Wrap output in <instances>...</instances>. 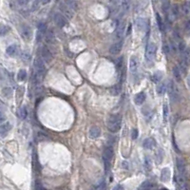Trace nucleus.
<instances>
[{
    "instance_id": "f3484780",
    "label": "nucleus",
    "mask_w": 190,
    "mask_h": 190,
    "mask_svg": "<svg viewBox=\"0 0 190 190\" xmlns=\"http://www.w3.org/2000/svg\"><path fill=\"white\" fill-rule=\"evenodd\" d=\"M146 99V94L143 93V92H139V93H137L134 97V102H135V104L138 105V106H140L142 104H143L145 103Z\"/></svg>"
},
{
    "instance_id": "7c9ffc66",
    "label": "nucleus",
    "mask_w": 190,
    "mask_h": 190,
    "mask_svg": "<svg viewBox=\"0 0 190 190\" xmlns=\"http://www.w3.org/2000/svg\"><path fill=\"white\" fill-rule=\"evenodd\" d=\"M106 182L103 180V181L97 183L92 190H106Z\"/></svg>"
},
{
    "instance_id": "6ab92c4d",
    "label": "nucleus",
    "mask_w": 190,
    "mask_h": 190,
    "mask_svg": "<svg viewBox=\"0 0 190 190\" xmlns=\"http://www.w3.org/2000/svg\"><path fill=\"white\" fill-rule=\"evenodd\" d=\"M136 25H137V28L139 30H145L146 28V19L143 18H138L137 21H136Z\"/></svg>"
},
{
    "instance_id": "ea45409f",
    "label": "nucleus",
    "mask_w": 190,
    "mask_h": 190,
    "mask_svg": "<svg viewBox=\"0 0 190 190\" xmlns=\"http://www.w3.org/2000/svg\"><path fill=\"white\" fill-rule=\"evenodd\" d=\"M138 135H139V132H138V130L136 129V128H134V129L131 131V139L136 140L138 138Z\"/></svg>"
},
{
    "instance_id": "a19ab883",
    "label": "nucleus",
    "mask_w": 190,
    "mask_h": 190,
    "mask_svg": "<svg viewBox=\"0 0 190 190\" xmlns=\"http://www.w3.org/2000/svg\"><path fill=\"white\" fill-rule=\"evenodd\" d=\"M35 190H44L42 184H41L39 182H36V183H35Z\"/></svg>"
},
{
    "instance_id": "9d476101",
    "label": "nucleus",
    "mask_w": 190,
    "mask_h": 190,
    "mask_svg": "<svg viewBox=\"0 0 190 190\" xmlns=\"http://www.w3.org/2000/svg\"><path fill=\"white\" fill-rule=\"evenodd\" d=\"M113 156H114L113 147L110 146H106L105 149H104V152H103V158H104V161L110 162L111 159L113 158Z\"/></svg>"
},
{
    "instance_id": "49530a36",
    "label": "nucleus",
    "mask_w": 190,
    "mask_h": 190,
    "mask_svg": "<svg viewBox=\"0 0 190 190\" xmlns=\"http://www.w3.org/2000/svg\"><path fill=\"white\" fill-rule=\"evenodd\" d=\"M186 83H187V86H188V88L190 89V74H188V76H187V78H186Z\"/></svg>"
},
{
    "instance_id": "09e8293b",
    "label": "nucleus",
    "mask_w": 190,
    "mask_h": 190,
    "mask_svg": "<svg viewBox=\"0 0 190 190\" xmlns=\"http://www.w3.org/2000/svg\"><path fill=\"white\" fill-rule=\"evenodd\" d=\"M51 1V0H42V4L43 5H46V4H48Z\"/></svg>"
},
{
    "instance_id": "79ce46f5",
    "label": "nucleus",
    "mask_w": 190,
    "mask_h": 190,
    "mask_svg": "<svg viewBox=\"0 0 190 190\" xmlns=\"http://www.w3.org/2000/svg\"><path fill=\"white\" fill-rule=\"evenodd\" d=\"M163 50H165V52H166V54H169V53H170V51H171L170 47H169V46H167V45H165V46H163Z\"/></svg>"
},
{
    "instance_id": "37998d69",
    "label": "nucleus",
    "mask_w": 190,
    "mask_h": 190,
    "mask_svg": "<svg viewBox=\"0 0 190 190\" xmlns=\"http://www.w3.org/2000/svg\"><path fill=\"white\" fill-rule=\"evenodd\" d=\"M112 190H124V186H123L122 184H117L116 186L113 187Z\"/></svg>"
},
{
    "instance_id": "58836bf2",
    "label": "nucleus",
    "mask_w": 190,
    "mask_h": 190,
    "mask_svg": "<svg viewBox=\"0 0 190 190\" xmlns=\"http://www.w3.org/2000/svg\"><path fill=\"white\" fill-rule=\"evenodd\" d=\"M8 30H9V28L7 27V26H5V25L0 26V34L1 35L6 34L8 33Z\"/></svg>"
},
{
    "instance_id": "c9c22d12",
    "label": "nucleus",
    "mask_w": 190,
    "mask_h": 190,
    "mask_svg": "<svg viewBox=\"0 0 190 190\" xmlns=\"http://www.w3.org/2000/svg\"><path fill=\"white\" fill-rule=\"evenodd\" d=\"M163 121H165V122L166 123V122H167V119H168V116H169V109H168L167 104H165V105H163Z\"/></svg>"
},
{
    "instance_id": "ddd939ff",
    "label": "nucleus",
    "mask_w": 190,
    "mask_h": 190,
    "mask_svg": "<svg viewBox=\"0 0 190 190\" xmlns=\"http://www.w3.org/2000/svg\"><path fill=\"white\" fill-rule=\"evenodd\" d=\"M41 53H42V57L45 60L46 63H50L53 59V55L50 52V50L47 47H43L42 50H41Z\"/></svg>"
},
{
    "instance_id": "5701e85b",
    "label": "nucleus",
    "mask_w": 190,
    "mask_h": 190,
    "mask_svg": "<svg viewBox=\"0 0 190 190\" xmlns=\"http://www.w3.org/2000/svg\"><path fill=\"white\" fill-rule=\"evenodd\" d=\"M46 41H47V43L49 44H52L55 41V36L52 30H50L47 32V34H46Z\"/></svg>"
},
{
    "instance_id": "a18cd8bd",
    "label": "nucleus",
    "mask_w": 190,
    "mask_h": 190,
    "mask_svg": "<svg viewBox=\"0 0 190 190\" xmlns=\"http://www.w3.org/2000/svg\"><path fill=\"white\" fill-rule=\"evenodd\" d=\"M122 166L124 167L125 169H128V165H127V163L125 161V162H123V163H122Z\"/></svg>"
},
{
    "instance_id": "2f4dec72",
    "label": "nucleus",
    "mask_w": 190,
    "mask_h": 190,
    "mask_svg": "<svg viewBox=\"0 0 190 190\" xmlns=\"http://www.w3.org/2000/svg\"><path fill=\"white\" fill-rule=\"evenodd\" d=\"M163 153H165V152H163V150L161 149V148L158 150L157 154H156V160H157V163H161L163 162V157H165V154H163Z\"/></svg>"
},
{
    "instance_id": "20e7f679",
    "label": "nucleus",
    "mask_w": 190,
    "mask_h": 190,
    "mask_svg": "<svg viewBox=\"0 0 190 190\" xmlns=\"http://www.w3.org/2000/svg\"><path fill=\"white\" fill-rule=\"evenodd\" d=\"M156 51H157V47L155 44L153 43L148 44L146 49V60L148 61V62H151L154 59V57H155Z\"/></svg>"
},
{
    "instance_id": "de8ad7c7",
    "label": "nucleus",
    "mask_w": 190,
    "mask_h": 190,
    "mask_svg": "<svg viewBox=\"0 0 190 190\" xmlns=\"http://www.w3.org/2000/svg\"><path fill=\"white\" fill-rule=\"evenodd\" d=\"M110 4H113V5H116L118 2H119V0H109Z\"/></svg>"
},
{
    "instance_id": "72a5a7b5",
    "label": "nucleus",
    "mask_w": 190,
    "mask_h": 190,
    "mask_svg": "<svg viewBox=\"0 0 190 190\" xmlns=\"http://www.w3.org/2000/svg\"><path fill=\"white\" fill-rule=\"evenodd\" d=\"M151 167H152L151 159L149 157H146V159H145V168H146V170L150 171L151 170Z\"/></svg>"
},
{
    "instance_id": "bb28decb",
    "label": "nucleus",
    "mask_w": 190,
    "mask_h": 190,
    "mask_svg": "<svg viewBox=\"0 0 190 190\" xmlns=\"http://www.w3.org/2000/svg\"><path fill=\"white\" fill-rule=\"evenodd\" d=\"M163 78V73H162V71H156L155 73H154L152 75V81L154 82V83H159Z\"/></svg>"
},
{
    "instance_id": "393cba45",
    "label": "nucleus",
    "mask_w": 190,
    "mask_h": 190,
    "mask_svg": "<svg viewBox=\"0 0 190 190\" xmlns=\"http://www.w3.org/2000/svg\"><path fill=\"white\" fill-rule=\"evenodd\" d=\"M173 76L177 82H180L182 80V71L180 70L179 67H174L173 68Z\"/></svg>"
},
{
    "instance_id": "3c124183",
    "label": "nucleus",
    "mask_w": 190,
    "mask_h": 190,
    "mask_svg": "<svg viewBox=\"0 0 190 190\" xmlns=\"http://www.w3.org/2000/svg\"><path fill=\"white\" fill-rule=\"evenodd\" d=\"M189 8H190V2H189Z\"/></svg>"
},
{
    "instance_id": "cd10ccee",
    "label": "nucleus",
    "mask_w": 190,
    "mask_h": 190,
    "mask_svg": "<svg viewBox=\"0 0 190 190\" xmlns=\"http://www.w3.org/2000/svg\"><path fill=\"white\" fill-rule=\"evenodd\" d=\"M10 128H11V126H10L9 123H6V124L2 125L1 126H0V134L1 135L7 134L8 131L10 130Z\"/></svg>"
},
{
    "instance_id": "0eeeda50",
    "label": "nucleus",
    "mask_w": 190,
    "mask_h": 190,
    "mask_svg": "<svg viewBox=\"0 0 190 190\" xmlns=\"http://www.w3.org/2000/svg\"><path fill=\"white\" fill-rule=\"evenodd\" d=\"M125 30H126V24L124 21H120L117 25V28L115 30V34H114V37L116 40H119L121 41L124 37V34H125Z\"/></svg>"
},
{
    "instance_id": "f257e3e1",
    "label": "nucleus",
    "mask_w": 190,
    "mask_h": 190,
    "mask_svg": "<svg viewBox=\"0 0 190 190\" xmlns=\"http://www.w3.org/2000/svg\"><path fill=\"white\" fill-rule=\"evenodd\" d=\"M109 130L112 133H116L120 130L122 126V117L120 114H112L109 116L106 123Z\"/></svg>"
},
{
    "instance_id": "8fccbe9b",
    "label": "nucleus",
    "mask_w": 190,
    "mask_h": 190,
    "mask_svg": "<svg viewBox=\"0 0 190 190\" xmlns=\"http://www.w3.org/2000/svg\"><path fill=\"white\" fill-rule=\"evenodd\" d=\"M162 190H167V189H166V188H163V189H162Z\"/></svg>"
},
{
    "instance_id": "c03bdc74",
    "label": "nucleus",
    "mask_w": 190,
    "mask_h": 190,
    "mask_svg": "<svg viewBox=\"0 0 190 190\" xmlns=\"http://www.w3.org/2000/svg\"><path fill=\"white\" fill-rule=\"evenodd\" d=\"M30 1V0H18V3L20 4V5H26V4H28V2Z\"/></svg>"
},
{
    "instance_id": "f03ea898",
    "label": "nucleus",
    "mask_w": 190,
    "mask_h": 190,
    "mask_svg": "<svg viewBox=\"0 0 190 190\" xmlns=\"http://www.w3.org/2000/svg\"><path fill=\"white\" fill-rule=\"evenodd\" d=\"M167 91H168V95H169V98L171 99L172 102L176 103L179 101V90L177 89V86L176 84L174 83L172 80H169L168 81V85H167Z\"/></svg>"
},
{
    "instance_id": "4be33fe9",
    "label": "nucleus",
    "mask_w": 190,
    "mask_h": 190,
    "mask_svg": "<svg viewBox=\"0 0 190 190\" xmlns=\"http://www.w3.org/2000/svg\"><path fill=\"white\" fill-rule=\"evenodd\" d=\"M156 19H157V23H158V26H159V29H160V30L162 33H165V30H166V25L165 23H163V19L161 17V15L157 13L156 14Z\"/></svg>"
},
{
    "instance_id": "39448f33",
    "label": "nucleus",
    "mask_w": 190,
    "mask_h": 190,
    "mask_svg": "<svg viewBox=\"0 0 190 190\" xmlns=\"http://www.w3.org/2000/svg\"><path fill=\"white\" fill-rule=\"evenodd\" d=\"M176 183L179 190H190V186L186 182V176H183L181 174L176 175Z\"/></svg>"
},
{
    "instance_id": "f8f14e48",
    "label": "nucleus",
    "mask_w": 190,
    "mask_h": 190,
    "mask_svg": "<svg viewBox=\"0 0 190 190\" xmlns=\"http://www.w3.org/2000/svg\"><path fill=\"white\" fill-rule=\"evenodd\" d=\"M59 9H60L61 13H62V14L64 15L65 17H68V18H70V19L73 17L74 12L72 11V10H70L68 6H66L64 3H61L60 4Z\"/></svg>"
},
{
    "instance_id": "4468645a",
    "label": "nucleus",
    "mask_w": 190,
    "mask_h": 190,
    "mask_svg": "<svg viewBox=\"0 0 190 190\" xmlns=\"http://www.w3.org/2000/svg\"><path fill=\"white\" fill-rule=\"evenodd\" d=\"M89 136L90 139H97L101 136V129L96 126H91L89 131Z\"/></svg>"
},
{
    "instance_id": "1a4fd4ad",
    "label": "nucleus",
    "mask_w": 190,
    "mask_h": 190,
    "mask_svg": "<svg viewBox=\"0 0 190 190\" xmlns=\"http://www.w3.org/2000/svg\"><path fill=\"white\" fill-rule=\"evenodd\" d=\"M123 46H124V41H116V42L111 45V47L109 48V52L113 55H117L121 52V50L123 49Z\"/></svg>"
},
{
    "instance_id": "a211bd4d",
    "label": "nucleus",
    "mask_w": 190,
    "mask_h": 190,
    "mask_svg": "<svg viewBox=\"0 0 190 190\" xmlns=\"http://www.w3.org/2000/svg\"><path fill=\"white\" fill-rule=\"evenodd\" d=\"M63 3L66 5V6H68L70 10H72L73 12L78 10V4H77L75 0H64Z\"/></svg>"
},
{
    "instance_id": "c756f323",
    "label": "nucleus",
    "mask_w": 190,
    "mask_h": 190,
    "mask_svg": "<svg viewBox=\"0 0 190 190\" xmlns=\"http://www.w3.org/2000/svg\"><path fill=\"white\" fill-rule=\"evenodd\" d=\"M16 51H17V48L15 45L10 46V47H8V49H7V53L10 56H14L15 54H16Z\"/></svg>"
},
{
    "instance_id": "2eb2a0df",
    "label": "nucleus",
    "mask_w": 190,
    "mask_h": 190,
    "mask_svg": "<svg viewBox=\"0 0 190 190\" xmlns=\"http://www.w3.org/2000/svg\"><path fill=\"white\" fill-rule=\"evenodd\" d=\"M171 176V172H170V169L168 167H165L162 169L161 171V181L163 183H166L169 181V179H170Z\"/></svg>"
},
{
    "instance_id": "9b49d317",
    "label": "nucleus",
    "mask_w": 190,
    "mask_h": 190,
    "mask_svg": "<svg viewBox=\"0 0 190 190\" xmlns=\"http://www.w3.org/2000/svg\"><path fill=\"white\" fill-rule=\"evenodd\" d=\"M176 166L178 169V172L179 174H181L183 176H186V163L181 158H177L176 159Z\"/></svg>"
},
{
    "instance_id": "7ed1b4c3",
    "label": "nucleus",
    "mask_w": 190,
    "mask_h": 190,
    "mask_svg": "<svg viewBox=\"0 0 190 190\" xmlns=\"http://www.w3.org/2000/svg\"><path fill=\"white\" fill-rule=\"evenodd\" d=\"M34 69H35V72H36L41 78H44L46 73H47V69H46V67L44 65V63L42 62V60L36 58L34 60Z\"/></svg>"
},
{
    "instance_id": "e433bc0d",
    "label": "nucleus",
    "mask_w": 190,
    "mask_h": 190,
    "mask_svg": "<svg viewBox=\"0 0 190 190\" xmlns=\"http://www.w3.org/2000/svg\"><path fill=\"white\" fill-rule=\"evenodd\" d=\"M27 114H28V112H27V109H26V106H22L21 109H20L19 110V116L21 119H25L26 117H27Z\"/></svg>"
},
{
    "instance_id": "aec40b11",
    "label": "nucleus",
    "mask_w": 190,
    "mask_h": 190,
    "mask_svg": "<svg viewBox=\"0 0 190 190\" xmlns=\"http://www.w3.org/2000/svg\"><path fill=\"white\" fill-rule=\"evenodd\" d=\"M167 90V86L165 82H163V83L159 84L157 86V93L159 95H163L166 93V91Z\"/></svg>"
},
{
    "instance_id": "412c9836",
    "label": "nucleus",
    "mask_w": 190,
    "mask_h": 190,
    "mask_svg": "<svg viewBox=\"0 0 190 190\" xmlns=\"http://www.w3.org/2000/svg\"><path fill=\"white\" fill-rule=\"evenodd\" d=\"M121 90H122V88L120 85H114L113 86H111L110 88V94L112 96H118L120 93H121Z\"/></svg>"
},
{
    "instance_id": "dca6fc26",
    "label": "nucleus",
    "mask_w": 190,
    "mask_h": 190,
    "mask_svg": "<svg viewBox=\"0 0 190 190\" xmlns=\"http://www.w3.org/2000/svg\"><path fill=\"white\" fill-rule=\"evenodd\" d=\"M156 146V141L153 139V138H147L145 141L143 142V148H146V149H151L154 146Z\"/></svg>"
},
{
    "instance_id": "b1692460",
    "label": "nucleus",
    "mask_w": 190,
    "mask_h": 190,
    "mask_svg": "<svg viewBox=\"0 0 190 190\" xmlns=\"http://www.w3.org/2000/svg\"><path fill=\"white\" fill-rule=\"evenodd\" d=\"M130 6H131L130 0H122V6L121 7H122V11L124 12V13L129 11Z\"/></svg>"
},
{
    "instance_id": "c85d7f7f",
    "label": "nucleus",
    "mask_w": 190,
    "mask_h": 190,
    "mask_svg": "<svg viewBox=\"0 0 190 190\" xmlns=\"http://www.w3.org/2000/svg\"><path fill=\"white\" fill-rule=\"evenodd\" d=\"M22 35L24 38L29 39V38H30V36H32V30H30V29L29 27H24L23 30H22Z\"/></svg>"
},
{
    "instance_id": "a878e982",
    "label": "nucleus",
    "mask_w": 190,
    "mask_h": 190,
    "mask_svg": "<svg viewBox=\"0 0 190 190\" xmlns=\"http://www.w3.org/2000/svg\"><path fill=\"white\" fill-rule=\"evenodd\" d=\"M152 188H153V183L149 181L143 182L140 186V190H150Z\"/></svg>"
},
{
    "instance_id": "4c0bfd02",
    "label": "nucleus",
    "mask_w": 190,
    "mask_h": 190,
    "mask_svg": "<svg viewBox=\"0 0 190 190\" xmlns=\"http://www.w3.org/2000/svg\"><path fill=\"white\" fill-rule=\"evenodd\" d=\"M26 77H27V72H26V70L21 69L19 71V73H18V79L20 81H23V80L26 79Z\"/></svg>"
},
{
    "instance_id": "f704fd0d",
    "label": "nucleus",
    "mask_w": 190,
    "mask_h": 190,
    "mask_svg": "<svg viewBox=\"0 0 190 190\" xmlns=\"http://www.w3.org/2000/svg\"><path fill=\"white\" fill-rule=\"evenodd\" d=\"M171 14H172V16L173 18H178L179 16V7H178V5H173L172 8H171Z\"/></svg>"
},
{
    "instance_id": "423d86ee",
    "label": "nucleus",
    "mask_w": 190,
    "mask_h": 190,
    "mask_svg": "<svg viewBox=\"0 0 190 190\" xmlns=\"http://www.w3.org/2000/svg\"><path fill=\"white\" fill-rule=\"evenodd\" d=\"M129 69L133 76L137 77L138 70H139V60L136 56H131L129 59Z\"/></svg>"
},
{
    "instance_id": "6e6552de",
    "label": "nucleus",
    "mask_w": 190,
    "mask_h": 190,
    "mask_svg": "<svg viewBox=\"0 0 190 190\" xmlns=\"http://www.w3.org/2000/svg\"><path fill=\"white\" fill-rule=\"evenodd\" d=\"M53 20H54V23L56 24V26L59 28H64L65 26L68 24V21H67L66 17L60 13H54Z\"/></svg>"
},
{
    "instance_id": "473e14b6",
    "label": "nucleus",
    "mask_w": 190,
    "mask_h": 190,
    "mask_svg": "<svg viewBox=\"0 0 190 190\" xmlns=\"http://www.w3.org/2000/svg\"><path fill=\"white\" fill-rule=\"evenodd\" d=\"M45 33H47V25L44 22H40L38 24V33L44 34Z\"/></svg>"
}]
</instances>
